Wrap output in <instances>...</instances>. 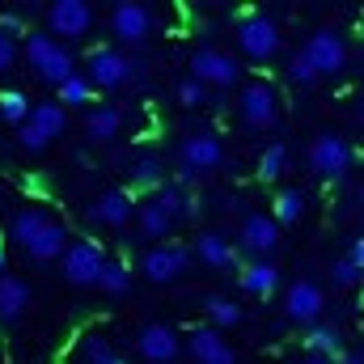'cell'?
Here are the masks:
<instances>
[{
	"label": "cell",
	"mask_w": 364,
	"mask_h": 364,
	"mask_svg": "<svg viewBox=\"0 0 364 364\" xmlns=\"http://www.w3.org/2000/svg\"><path fill=\"white\" fill-rule=\"evenodd\" d=\"M110 364H123V360H119V356H114V360H110Z\"/></svg>",
	"instance_id": "obj_45"
},
{
	"label": "cell",
	"mask_w": 364,
	"mask_h": 364,
	"mask_svg": "<svg viewBox=\"0 0 364 364\" xmlns=\"http://www.w3.org/2000/svg\"><path fill=\"white\" fill-rule=\"evenodd\" d=\"M26 127H34V132L51 144L55 136H64V132H68V110H64L55 97H51V102H34V106H30V114H26Z\"/></svg>",
	"instance_id": "obj_19"
},
{
	"label": "cell",
	"mask_w": 364,
	"mask_h": 364,
	"mask_svg": "<svg viewBox=\"0 0 364 364\" xmlns=\"http://www.w3.org/2000/svg\"><path fill=\"white\" fill-rule=\"evenodd\" d=\"M191 356H195V364H237V352L212 326H203V331L191 335Z\"/></svg>",
	"instance_id": "obj_21"
},
{
	"label": "cell",
	"mask_w": 364,
	"mask_h": 364,
	"mask_svg": "<svg viewBox=\"0 0 364 364\" xmlns=\"http://www.w3.org/2000/svg\"><path fill=\"white\" fill-rule=\"evenodd\" d=\"M242 292H250V296H259V301H267L275 288H279V267H275L272 259H255V263H246L242 267Z\"/></svg>",
	"instance_id": "obj_23"
},
{
	"label": "cell",
	"mask_w": 364,
	"mask_h": 364,
	"mask_svg": "<svg viewBox=\"0 0 364 364\" xmlns=\"http://www.w3.org/2000/svg\"><path fill=\"white\" fill-rule=\"evenodd\" d=\"M174 97H178L182 106H203V102H208V90H203L199 81H191V77H186V81H178Z\"/></svg>",
	"instance_id": "obj_38"
},
{
	"label": "cell",
	"mask_w": 364,
	"mask_h": 364,
	"mask_svg": "<svg viewBox=\"0 0 364 364\" xmlns=\"http://www.w3.org/2000/svg\"><path fill=\"white\" fill-rule=\"evenodd\" d=\"M43 17H47V34H51V38L64 34L68 43H81L93 30V9L85 0H51V4L43 9Z\"/></svg>",
	"instance_id": "obj_7"
},
{
	"label": "cell",
	"mask_w": 364,
	"mask_h": 364,
	"mask_svg": "<svg viewBox=\"0 0 364 364\" xmlns=\"http://www.w3.org/2000/svg\"><path fill=\"white\" fill-rule=\"evenodd\" d=\"M68 225H60V220H47L21 250H26V259H34V263H51V259H60L64 250H68Z\"/></svg>",
	"instance_id": "obj_18"
},
{
	"label": "cell",
	"mask_w": 364,
	"mask_h": 364,
	"mask_svg": "<svg viewBox=\"0 0 364 364\" xmlns=\"http://www.w3.org/2000/svg\"><path fill=\"white\" fill-rule=\"evenodd\" d=\"M132 220H136L140 237H144V242H157V246H161V242H166V237H170V233L178 229V225H174V220H170V216H166V212H161V208L153 203V199L136 203V216H132Z\"/></svg>",
	"instance_id": "obj_24"
},
{
	"label": "cell",
	"mask_w": 364,
	"mask_h": 364,
	"mask_svg": "<svg viewBox=\"0 0 364 364\" xmlns=\"http://www.w3.org/2000/svg\"><path fill=\"white\" fill-rule=\"evenodd\" d=\"M110 34L127 47H140L153 34V9L140 4V0H119L110 9Z\"/></svg>",
	"instance_id": "obj_11"
},
{
	"label": "cell",
	"mask_w": 364,
	"mask_h": 364,
	"mask_svg": "<svg viewBox=\"0 0 364 364\" xmlns=\"http://www.w3.org/2000/svg\"><path fill=\"white\" fill-rule=\"evenodd\" d=\"M322 309H326V292L314 284V279H296L284 296V314L288 322H301V326H314L322 322Z\"/></svg>",
	"instance_id": "obj_14"
},
{
	"label": "cell",
	"mask_w": 364,
	"mask_h": 364,
	"mask_svg": "<svg viewBox=\"0 0 364 364\" xmlns=\"http://www.w3.org/2000/svg\"><path fill=\"white\" fill-rule=\"evenodd\" d=\"M26 114H30V97L21 90H4L0 93V119L4 123H13V127H21L26 123Z\"/></svg>",
	"instance_id": "obj_35"
},
{
	"label": "cell",
	"mask_w": 364,
	"mask_h": 364,
	"mask_svg": "<svg viewBox=\"0 0 364 364\" xmlns=\"http://www.w3.org/2000/svg\"><path fill=\"white\" fill-rule=\"evenodd\" d=\"M149 199H153V203H157V208H161V212H166V216L174 220V225H182V220H186V216L195 212V208H191V199L182 195V186H157V191H153Z\"/></svg>",
	"instance_id": "obj_31"
},
{
	"label": "cell",
	"mask_w": 364,
	"mask_h": 364,
	"mask_svg": "<svg viewBox=\"0 0 364 364\" xmlns=\"http://www.w3.org/2000/svg\"><path fill=\"white\" fill-rule=\"evenodd\" d=\"M119 132H123V110H119V106L97 102V106L85 110V136H90L93 144H110Z\"/></svg>",
	"instance_id": "obj_20"
},
{
	"label": "cell",
	"mask_w": 364,
	"mask_h": 364,
	"mask_svg": "<svg viewBox=\"0 0 364 364\" xmlns=\"http://www.w3.org/2000/svg\"><path fill=\"white\" fill-rule=\"evenodd\" d=\"M237 47H242L246 60L267 64L275 51H279V21L267 17V13H246L237 21Z\"/></svg>",
	"instance_id": "obj_4"
},
{
	"label": "cell",
	"mask_w": 364,
	"mask_h": 364,
	"mask_svg": "<svg viewBox=\"0 0 364 364\" xmlns=\"http://www.w3.org/2000/svg\"><path fill=\"white\" fill-rule=\"evenodd\" d=\"M47 220H51V216H47L43 208H34V203H30V208H17V212L9 216V237H13L17 246H26V242L47 225Z\"/></svg>",
	"instance_id": "obj_27"
},
{
	"label": "cell",
	"mask_w": 364,
	"mask_h": 364,
	"mask_svg": "<svg viewBox=\"0 0 364 364\" xmlns=\"http://www.w3.org/2000/svg\"><path fill=\"white\" fill-rule=\"evenodd\" d=\"M81 77L90 81V90H119V85H127V81L136 77V64H132L123 51L97 47V51H90V60H85V73H81Z\"/></svg>",
	"instance_id": "obj_9"
},
{
	"label": "cell",
	"mask_w": 364,
	"mask_h": 364,
	"mask_svg": "<svg viewBox=\"0 0 364 364\" xmlns=\"http://www.w3.org/2000/svg\"><path fill=\"white\" fill-rule=\"evenodd\" d=\"M0 275H9V255H4V246H0Z\"/></svg>",
	"instance_id": "obj_41"
},
{
	"label": "cell",
	"mask_w": 364,
	"mask_h": 364,
	"mask_svg": "<svg viewBox=\"0 0 364 364\" xmlns=\"http://www.w3.org/2000/svg\"><path fill=\"white\" fill-rule=\"evenodd\" d=\"M237 246L250 250L255 259H272L275 246H279V225H275L267 212H246L242 216V229H237Z\"/></svg>",
	"instance_id": "obj_13"
},
{
	"label": "cell",
	"mask_w": 364,
	"mask_h": 364,
	"mask_svg": "<svg viewBox=\"0 0 364 364\" xmlns=\"http://www.w3.org/2000/svg\"><path fill=\"white\" fill-rule=\"evenodd\" d=\"M301 212H305V195H301V186H284V191H275V199H272V220L275 225H296Z\"/></svg>",
	"instance_id": "obj_30"
},
{
	"label": "cell",
	"mask_w": 364,
	"mask_h": 364,
	"mask_svg": "<svg viewBox=\"0 0 364 364\" xmlns=\"http://www.w3.org/2000/svg\"><path fill=\"white\" fill-rule=\"evenodd\" d=\"M21 55L30 60V68H34L47 85H60V81H68V77L77 73V55H73L60 38H51V34H30L26 47H21Z\"/></svg>",
	"instance_id": "obj_1"
},
{
	"label": "cell",
	"mask_w": 364,
	"mask_h": 364,
	"mask_svg": "<svg viewBox=\"0 0 364 364\" xmlns=\"http://www.w3.org/2000/svg\"><path fill=\"white\" fill-rule=\"evenodd\" d=\"M34 292L21 275H0V322H17L30 309Z\"/></svg>",
	"instance_id": "obj_22"
},
{
	"label": "cell",
	"mask_w": 364,
	"mask_h": 364,
	"mask_svg": "<svg viewBox=\"0 0 364 364\" xmlns=\"http://www.w3.org/2000/svg\"><path fill=\"white\" fill-rule=\"evenodd\" d=\"M132 216H136V195L123 191V186L102 191L90 208V220L102 225V229H123V225H132Z\"/></svg>",
	"instance_id": "obj_15"
},
{
	"label": "cell",
	"mask_w": 364,
	"mask_h": 364,
	"mask_svg": "<svg viewBox=\"0 0 364 364\" xmlns=\"http://www.w3.org/2000/svg\"><path fill=\"white\" fill-rule=\"evenodd\" d=\"M102 259H106V250L97 246V242H68V250L60 255V267H64V279L68 284H77V288H90L97 284V272H102Z\"/></svg>",
	"instance_id": "obj_12"
},
{
	"label": "cell",
	"mask_w": 364,
	"mask_h": 364,
	"mask_svg": "<svg viewBox=\"0 0 364 364\" xmlns=\"http://www.w3.org/2000/svg\"><path fill=\"white\" fill-rule=\"evenodd\" d=\"M0 34L17 43V34H30V26L17 17V9H4V13H0Z\"/></svg>",
	"instance_id": "obj_39"
},
{
	"label": "cell",
	"mask_w": 364,
	"mask_h": 364,
	"mask_svg": "<svg viewBox=\"0 0 364 364\" xmlns=\"http://www.w3.org/2000/svg\"><path fill=\"white\" fill-rule=\"evenodd\" d=\"M81 352H85V360H90V364H110V360H114V352H110V343H106L102 335H85Z\"/></svg>",
	"instance_id": "obj_36"
},
{
	"label": "cell",
	"mask_w": 364,
	"mask_h": 364,
	"mask_svg": "<svg viewBox=\"0 0 364 364\" xmlns=\"http://www.w3.org/2000/svg\"><path fill=\"white\" fill-rule=\"evenodd\" d=\"M305 64L314 68V77H339L348 68V43L335 26H318L305 43H301Z\"/></svg>",
	"instance_id": "obj_3"
},
{
	"label": "cell",
	"mask_w": 364,
	"mask_h": 364,
	"mask_svg": "<svg viewBox=\"0 0 364 364\" xmlns=\"http://www.w3.org/2000/svg\"><path fill=\"white\" fill-rule=\"evenodd\" d=\"M17 55H21V47H17L13 38H4V34H0V73H13Z\"/></svg>",
	"instance_id": "obj_40"
},
{
	"label": "cell",
	"mask_w": 364,
	"mask_h": 364,
	"mask_svg": "<svg viewBox=\"0 0 364 364\" xmlns=\"http://www.w3.org/2000/svg\"><path fill=\"white\" fill-rule=\"evenodd\" d=\"M127 178H132V186L157 191V186H166V161L157 153H140V157L127 161Z\"/></svg>",
	"instance_id": "obj_26"
},
{
	"label": "cell",
	"mask_w": 364,
	"mask_h": 364,
	"mask_svg": "<svg viewBox=\"0 0 364 364\" xmlns=\"http://www.w3.org/2000/svg\"><path fill=\"white\" fill-rule=\"evenodd\" d=\"M284 166H288V144H279V140H275V144L263 149V157H259V170H255V174H259L263 182H275L279 174H284Z\"/></svg>",
	"instance_id": "obj_34"
},
{
	"label": "cell",
	"mask_w": 364,
	"mask_h": 364,
	"mask_svg": "<svg viewBox=\"0 0 364 364\" xmlns=\"http://www.w3.org/2000/svg\"><path fill=\"white\" fill-rule=\"evenodd\" d=\"M191 246H178V242H161V246H153V250H144V259H140V275L144 279H153V284H174L182 275L191 272Z\"/></svg>",
	"instance_id": "obj_8"
},
{
	"label": "cell",
	"mask_w": 364,
	"mask_h": 364,
	"mask_svg": "<svg viewBox=\"0 0 364 364\" xmlns=\"http://www.w3.org/2000/svg\"><path fill=\"white\" fill-rule=\"evenodd\" d=\"M301 364H335V360H326V356H305Z\"/></svg>",
	"instance_id": "obj_42"
},
{
	"label": "cell",
	"mask_w": 364,
	"mask_h": 364,
	"mask_svg": "<svg viewBox=\"0 0 364 364\" xmlns=\"http://www.w3.org/2000/svg\"><path fill=\"white\" fill-rule=\"evenodd\" d=\"M343 364H360V352L352 348V352H348V360H343Z\"/></svg>",
	"instance_id": "obj_43"
},
{
	"label": "cell",
	"mask_w": 364,
	"mask_h": 364,
	"mask_svg": "<svg viewBox=\"0 0 364 364\" xmlns=\"http://www.w3.org/2000/svg\"><path fill=\"white\" fill-rule=\"evenodd\" d=\"M305 348H309V356H326V360L339 364L343 335H339L335 322H314V326H305Z\"/></svg>",
	"instance_id": "obj_25"
},
{
	"label": "cell",
	"mask_w": 364,
	"mask_h": 364,
	"mask_svg": "<svg viewBox=\"0 0 364 364\" xmlns=\"http://www.w3.org/2000/svg\"><path fill=\"white\" fill-rule=\"evenodd\" d=\"M360 267H364V246L360 242H352L348 255L331 263V279H335V288H356V284H360Z\"/></svg>",
	"instance_id": "obj_28"
},
{
	"label": "cell",
	"mask_w": 364,
	"mask_h": 364,
	"mask_svg": "<svg viewBox=\"0 0 364 364\" xmlns=\"http://www.w3.org/2000/svg\"><path fill=\"white\" fill-rule=\"evenodd\" d=\"M90 93H93L90 81H85L81 73H73L68 81H60V85H55V102H60L64 110H68V106H90Z\"/></svg>",
	"instance_id": "obj_33"
},
{
	"label": "cell",
	"mask_w": 364,
	"mask_h": 364,
	"mask_svg": "<svg viewBox=\"0 0 364 364\" xmlns=\"http://www.w3.org/2000/svg\"><path fill=\"white\" fill-rule=\"evenodd\" d=\"M0 208H4V191H0Z\"/></svg>",
	"instance_id": "obj_44"
},
{
	"label": "cell",
	"mask_w": 364,
	"mask_h": 364,
	"mask_svg": "<svg viewBox=\"0 0 364 364\" xmlns=\"http://www.w3.org/2000/svg\"><path fill=\"white\" fill-rule=\"evenodd\" d=\"M97 288L102 292H110V296H123V292H132V267L123 263V259H102V272H97Z\"/></svg>",
	"instance_id": "obj_29"
},
{
	"label": "cell",
	"mask_w": 364,
	"mask_h": 364,
	"mask_svg": "<svg viewBox=\"0 0 364 364\" xmlns=\"http://www.w3.org/2000/svg\"><path fill=\"white\" fill-rule=\"evenodd\" d=\"M203 309H208V318H212V331H233V326L242 322V305H233L229 296H208Z\"/></svg>",
	"instance_id": "obj_32"
},
{
	"label": "cell",
	"mask_w": 364,
	"mask_h": 364,
	"mask_svg": "<svg viewBox=\"0 0 364 364\" xmlns=\"http://www.w3.org/2000/svg\"><path fill=\"white\" fill-rule=\"evenodd\" d=\"M237 77H242V64L229 51H220V47H199L191 55V81H199L203 90L208 85L212 90H229V85H237Z\"/></svg>",
	"instance_id": "obj_6"
},
{
	"label": "cell",
	"mask_w": 364,
	"mask_h": 364,
	"mask_svg": "<svg viewBox=\"0 0 364 364\" xmlns=\"http://www.w3.org/2000/svg\"><path fill=\"white\" fill-rule=\"evenodd\" d=\"M237 110H242L246 127L267 132V127L279 123V93L267 81H250V85H242V93H237Z\"/></svg>",
	"instance_id": "obj_10"
},
{
	"label": "cell",
	"mask_w": 364,
	"mask_h": 364,
	"mask_svg": "<svg viewBox=\"0 0 364 364\" xmlns=\"http://www.w3.org/2000/svg\"><path fill=\"white\" fill-rule=\"evenodd\" d=\"M191 259H199L212 272H225V267L237 263V250H233V237H225L220 229H203L195 237V246H191Z\"/></svg>",
	"instance_id": "obj_17"
},
{
	"label": "cell",
	"mask_w": 364,
	"mask_h": 364,
	"mask_svg": "<svg viewBox=\"0 0 364 364\" xmlns=\"http://www.w3.org/2000/svg\"><path fill=\"white\" fill-rule=\"evenodd\" d=\"M136 352L149 364H174L178 352H182V343H178V335H174V326L149 322V326H140V335H136Z\"/></svg>",
	"instance_id": "obj_16"
},
{
	"label": "cell",
	"mask_w": 364,
	"mask_h": 364,
	"mask_svg": "<svg viewBox=\"0 0 364 364\" xmlns=\"http://www.w3.org/2000/svg\"><path fill=\"white\" fill-rule=\"evenodd\" d=\"M288 81H292V85H301V90H305V85H314V81H318V77H314V68H309V64H305V55H301V51H296V55H292V60H288Z\"/></svg>",
	"instance_id": "obj_37"
},
{
	"label": "cell",
	"mask_w": 364,
	"mask_h": 364,
	"mask_svg": "<svg viewBox=\"0 0 364 364\" xmlns=\"http://www.w3.org/2000/svg\"><path fill=\"white\" fill-rule=\"evenodd\" d=\"M225 144L216 132H186L178 140V182H195L212 170H220Z\"/></svg>",
	"instance_id": "obj_2"
},
{
	"label": "cell",
	"mask_w": 364,
	"mask_h": 364,
	"mask_svg": "<svg viewBox=\"0 0 364 364\" xmlns=\"http://www.w3.org/2000/svg\"><path fill=\"white\" fill-rule=\"evenodd\" d=\"M352 157L356 153H352L348 136H339V132H318L309 144V170L318 178H343L352 170Z\"/></svg>",
	"instance_id": "obj_5"
}]
</instances>
